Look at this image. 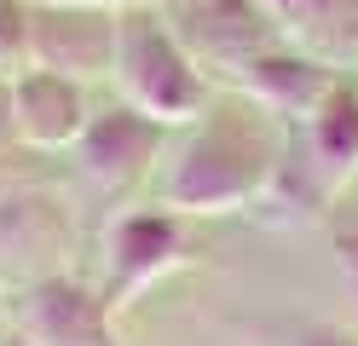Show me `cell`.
<instances>
[{
  "label": "cell",
  "mask_w": 358,
  "mask_h": 346,
  "mask_svg": "<svg viewBox=\"0 0 358 346\" xmlns=\"http://www.w3.org/2000/svg\"><path fill=\"white\" fill-rule=\"evenodd\" d=\"M255 6L266 12V23L272 29H289V35H306V41H347L335 23H347V0H255Z\"/></svg>",
  "instance_id": "7c38bea8"
},
{
  "label": "cell",
  "mask_w": 358,
  "mask_h": 346,
  "mask_svg": "<svg viewBox=\"0 0 358 346\" xmlns=\"http://www.w3.org/2000/svg\"><path fill=\"white\" fill-rule=\"evenodd\" d=\"M335 260H341V277L358 289V219L335 225Z\"/></svg>",
  "instance_id": "9a60e30c"
},
{
  "label": "cell",
  "mask_w": 358,
  "mask_h": 346,
  "mask_svg": "<svg viewBox=\"0 0 358 346\" xmlns=\"http://www.w3.org/2000/svg\"><path fill=\"white\" fill-rule=\"evenodd\" d=\"M52 12H133V6H145V0H47Z\"/></svg>",
  "instance_id": "2e32d148"
},
{
  "label": "cell",
  "mask_w": 358,
  "mask_h": 346,
  "mask_svg": "<svg viewBox=\"0 0 358 346\" xmlns=\"http://www.w3.org/2000/svg\"><path fill=\"white\" fill-rule=\"evenodd\" d=\"M6 323L24 346H116L110 306L87 283H70V277H35L12 300Z\"/></svg>",
  "instance_id": "3957f363"
},
{
  "label": "cell",
  "mask_w": 358,
  "mask_h": 346,
  "mask_svg": "<svg viewBox=\"0 0 358 346\" xmlns=\"http://www.w3.org/2000/svg\"><path fill=\"white\" fill-rule=\"evenodd\" d=\"M237 87L255 99L260 115H278V122L306 127L312 115L335 99V87H341V81H335L318 58L278 52V46H272V52H260V58H249V64L237 69Z\"/></svg>",
  "instance_id": "5b68a950"
},
{
  "label": "cell",
  "mask_w": 358,
  "mask_h": 346,
  "mask_svg": "<svg viewBox=\"0 0 358 346\" xmlns=\"http://www.w3.org/2000/svg\"><path fill=\"white\" fill-rule=\"evenodd\" d=\"M29 58V12L17 0H0V75H12Z\"/></svg>",
  "instance_id": "4fadbf2b"
},
{
  "label": "cell",
  "mask_w": 358,
  "mask_h": 346,
  "mask_svg": "<svg viewBox=\"0 0 358 346\" xmlns=\"http://www.w3.org/2000/svg\"><path fill=\"white\" fill-rule=\"evenodd\" d=\"M12 133L35 150H64L81 133H87V104H81V87L47 75V69H24L12 81Z\"/></svg>",
  "instance_id": "9c48e42d"
},
{
  "label": "cell",
  "mask_w": 358,
  "mask_h": 346,
  "mask_svg": "<svg viewBox=\"0 0 358 346\" xmlns=\"http://www.w3.org/2000/svg\"><path fill=\"white\" fill-rule=\"evenodd\" d=\"M278 168H283V156L249 115H214L185 145V156L173 161L162 196L179 214H237V208L266 196Z\"/></svg>",
  "instance_id": "6da1fadb"
},
{
  "label": "cell",
  "mask_w": 358,
  "mask_h": 346,
  "mask_svg": "<svg viewBox=\"0 0 358 346\" xmlns=\"http://www.w3.org/2000/svg\"><path fill=\"white\" fill-rule=\"evenodd\" d=\"M266 12L255 6V0H179V12H173V35L185 52L196 58H208L220 69H237L260 58V52H272V41H266Z\"/></svg>",
  "instance_id": "277c9868"
},
{
  "label": "cell",
  "mask_w": 358,
  "mask_h": 346,
  "mask_svg": "<svg viewBox=\"0 0 358 346\" xmlns=\"http://www.w3.org/2000/svg\"><path fill=\"white\" fill-rule=\"evenodd\" d=\"M64 248V214L47 196H6L0 202V260H52Z\"/></svg>",
  "instance_id": "8fae6325"
},
{
  "label": "cell",
  "mask_w": 358,
  "mask_h": 346,
  "mask_svg": "<svg viewBox=\"0 0 358 346\" xmlns=\"http://www.w3.org/2000/svg\"><path fill=\"white\" fill-rule=\"evenodd\" d=\"M0 340H6V312H0Z\"/></svg>",
  "instance_id": "ffe728a7"
},
{
  "label": "cell",
  "mask_w": 358,
  "mask_h": 346,
  "mask_svg": "<svg viewBox=\"0 0 358 346\" xmlns=\"http://www.w3.org/2000/svg\"><path fill=\"white\" fill-rule=\"evenodd\" d=\"M6 138H17V133H12V81L0 75V145Z\"/></svg>",
  "instance_id": "e0dca14e"
},
{
  "label": "cell",
  "mask_w": 358,
  "mask_h": 346,
  "mask_svg": "<svg viewBox=\"0 0 358 346\" xmlns=\"http://www.w3.org/2000/svg\"><path fill=\"white\" fill-rule=\"evenodd\" d=\"M156 145H162V127L139 115L133 104L122 110H104L87 122L81 133V173L99 185V191H127V185H139Z\"/></svg>",
  "instance_id": "52a82bcc"
},
{
  "label": "cell",
  "mask_w": 358,
  "mask_h": 346,
  "mask_svg": "<svg viewBox=\"0 0 358 346\" xmlns=\"http://www.w3.org/2000/svg\"><path fill=\"white\" fill-rule=\"evenodd\" d=\"M127 104L150 115L156 127H179V122H203L208 110V87L196 75V58L179 46L173 29H162V17L133 6L116 12V64Z\"/></svg>",
  "instance_id": "7a4b0ae2"
},
{
  "label": "cell",
  "mask_w": 358,
  "mask_h": 346,
  "mask_svg": "<svg viewBox=\"0 0 358 346\" xmlns=\"http://www.w3.org/2000/svg\"><path fill=\"white\" fill-rule=\"evenodd\" d=\"M295 156L306 161V173L324 185V196H335L352 179V168H358V99L347 87H335V99L301 127V150Z\"/></svg>",
  "instance_id": "30bf717a"
},
{
  "label": "cell",
  "mask_w": 358,
  "mask_h": 346,
  "mask_svg": "<svg viewBox=\"0 0 358 346\" xmlns=\"http://www.w3.org/2000/svg\"><path fill=\"white\" fill-rule=\"evenodd\" d=\"M0 346H24V340H17V335H6V340H0Z\"/></svg>",
  "instance_id": "d6986e66"
},
{
  "label": "cell",
  "mask_w": 358,
  "mask_h": 346,
  "mask_svg": "<svg viewBox=\"0 0 358 346\" xmlns=\"http://www.w3.org/2000/svg\"><path fill=\"white\" fill-rule=\"evenodd\" d=\"M347 23H352V46H358V0H347Z\"/></svg>",
  "instance_id": "ac0fdd59"
},
{
  "label": "cell",
  "mask_w": 358,
  "mask_h": 346,
  "mask_svg": "<svg viewBox=\"0 0 358 346\" xmlns=\"http://www.w3.org/2000/svg\"><path fill=\"white\" fill-rule=\"evenodd\" d=\"M29 58H35V69L64 75V81L110 75V64H116V17L41 12V17H29Z\"/></svg>",
  "instance_id": "8992f818"
},
{
  "label": "cell",
  "mask_w": 358,
  "mask_h": 346,
  "mask_svg": "<svg viewBox=\"0 0 358 346\" xmlns=\"http://www.w3.org/2000/svg\"><path fill=\"white\" fill-rule=\"evenodd\" d=\"M278 346H358L347 329H329V323H301V329H283Z\"/></svg>",
  "instance_id": "5bb4252c"
},
{
  "label": "cell",
  "mask_w": 358,
  "mask_h": 346,
  "mask_svg": "<svg viewBox=\"0 0 358 346\" xmlns=\"http://www.w3.org/2000/svg\"><path fill=\"white\" fill-rule=\"evenodd\" d=\"M179 254H185V237H179L173 214H127L116 231H110V289H104V306L110 312L127 306L139 289H150L162 271L179 266Z\"/></svg>",
  "instance_id": "ba28073f"
}]
</instances>
